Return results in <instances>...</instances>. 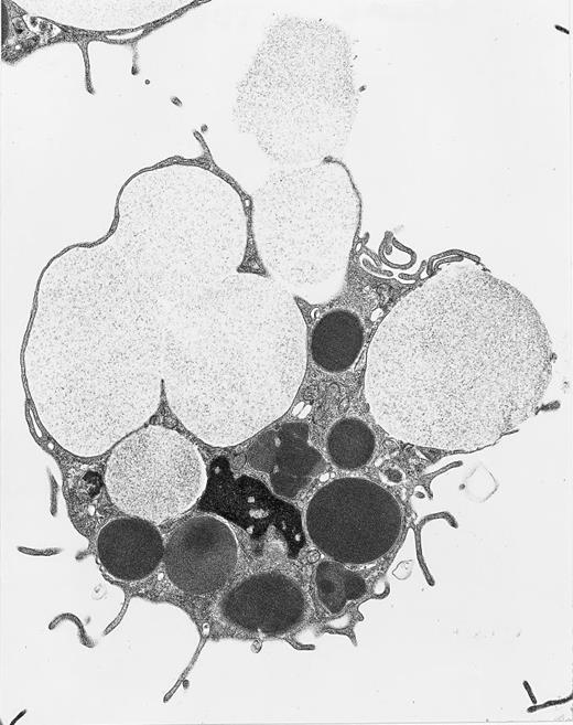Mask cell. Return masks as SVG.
Wrapping results in <instances>:
<instances>
[{"mask_svg":"<svg viewBox=\"0 0 573 725\" xmlns=\"http://www.w3.org/2000/svg\"><path fill=\"white\" fill-rule=\"evenodd\" d=\"M552 364V341L531 300L463 258L442 265L379 324L365 397L390 436L472 451L536 414Z\"/></svg>","mask_w":573,"mask_h":725,"instance_id":"cell-1","label":"cell"},{"mask_svg":"<svg viewBox=\"0 0 573 725\" xmlns=\"http://www.w3.org/2000/svg\"><path fill=\"white\" fill-rule=\"evenodd\" d=\"M306 353V326L294 296L270 277L239 275L165 318L169 406L205 444L238 445L290 408Z\"/></svg>","mask_w":573,"mask_h":725,"instance_id":"cell-2","label":"cell"},{"mask_svg":"<svg viewBox=\"0 0 573 725\" xmlns=\"http://www.w3.org/2000/svg\"><path fill=\"white\" fill-rule=\"evenodd\" d=\"M163 322L80 330L39 324L26 354L30 392L48 435L66 451L95 457L155 413Z\"/></svg>","mask_w":573,"mask_h":725,"instance_id":"cell-3","label":"cell"},{"mask_svg":"<svg viewBox=\"0 0 573 725\" xmlns=\"http://www.w3.org/2000/svg\"><path fill=\"white\" fill-rule=\"evenodd\" d=\"M352 44L323 19L285 15L267 30L240 87L241 126L273 161L333 159L357 115Z\"/></svg>","mask_w":573,"mask_h":725,"instance_id":"cell-4","label":"cell"},{"mask_svg":"<svg viewBox=\"0 0 573 725\" xmlns=\"http://www.w3.org/2000/svg\"><path fill=\"white\" fill-rule=\"evenodd\" d=\"M361 202L345 164L327 159L271 174L253 200V232L270 278L326 302L344 285Z\"/></svg>","mask_w":573,"mask_h":725,"instance_id":"cell-5","label":"cell"},{"mask_svg":"<svg viewBox=\"0 0 573 725\" xmlns=\"http://www.w3.org/2000/svg\"><path fill=\"white\" fill-rule=\"evenodd\" d=\"M111 502L130 516L159 524L186 512L203 493V458L180 433L150 425L117 444L106 465Z\"/></svg>","mask_w":573,"mask_h":725,"instance_id":"cell-6","label":"cell"},{"mask_svg":"<svg viewBox=\"0 0 573 725\" xmlns=\"http://www.w3.org/2000/svg\"><path fill=\"white\" fill-rule=\"evenodd\" d=\"M313 544L342 564H368L397 542L402 511L397 499L364 478L335 479L318 489L305 513Z\"/></svg>","mask_w":573,"mask_h":725,"instance_id":"cell-7","label":"cell"},{"mask_svg":"<svg viewBox=\"0 0 573 725\" xmlns=\"http://www.w3.org/2000/svg\"><path fill=\"white\" fill-rule=\"evenodd\" d=\"M163 561L167 577L180 590L191 595L209 594L233 576L238 561L237 540L220 519L193 516L171 534Z\"/></svg>","mask_w":573,"mask_h":725,"instance_id":"cell-8","label":"cell"},{"mask_svg":"<svg viewBox=\"0 0 573 725\" xmlns=\"http://www.w3.org/2000/svg\"><path fill=\"white\" fill-rule=\"evenodd\" d=\"M220 609L228 621L240 628L280 635L303 621L306 603L293 579L272 572L241 580L223 597Z\"/></svg>","mask_w":573,"mask_h":725,"instance_id":"cell-9","label":"cell"},{"mask_svg":"<svg viewBox=\"0 0 573 725\" xmlns=\"http://www.w3.org/2000/svg\"><path fill=\"white\" fill-rule=\"evenodd\" d=\"M97 553L111 577L137 582L156 569L164 555V543L154 523L136 516L118 518L99 531Z\"/></svg>","mask_w":573,"mask_h":725,"instance_id":"cell-10","label":"cell"},{"mask_svg":"<svg viewBox=\"0 0 573 725\" xmlns=\"http://www.w3.org/2000/svg\"><path fill=\"white\" fill-rule=\"evenodd\" d=\"M365 329L359 316L347 309H334L315 323L310 343L314 363L325 372L349 370L359 356Z\"/></svg>","mask_w":573,"mask_h":725,"instance_id":"cell-11","label":"cell"},{"mask_svg":"<svg viewBox=\"0 0 573 725\" xmlns=\"http://www.w3.org/2000/svg\"><path fill=\"white\" fill-rule=\"evenodd\" d=\"M275 465L270 475L273 491L293 498L326 466L323 456L309 444L305 423L283 424L278 430Z\"/></svg>","mask_w":573,"mask_h":725,"instance_id":"cell-12","label":"cell"},{"mask_svg":"<svg viewBox=\"0 0 573 725\" xmlns=\"http://www.w3.org/2000/svg\"><path fill=\"white\" fill-rule=\"evenodd\" d=\"M326 443L332 462L346 470L368 463L376 447L371 428L355 417L336 422L327 435Z\"/></svg>","mask_w":573,"mask_h":725,"instance_id":"cell-13","label":"cell"},{"mask_svg":"<svg viewBox=\"0 0 573 725\" xmlns=\"http://www.w3.org/2000/svg\"><path fill=\"white\" fill-rule=\"evenodd\" d=\"M315 585L318 599L331 614L342 611L349 601L359 599L367 591L365 579L336 561L317 565Z\"/></svg>","mask_w":573,"mask_h":725,"instance_id":"cell-14","label":"cell"},{"mask_svg":"<svg viewBox=\"0 0 573 725\" xmlns=\"http://www.w3.org/2000/svg\"><path fill=\"white\" fill-rule=\"evenodd\" d=\"M277 450V431H266L249 448L248 460L250 466L256 470L270 473L275 465Z\"/></svg>","mask_w":573,"mask_h":725,"instance_id":"cell-15","label":"cell"}]
</instances>
